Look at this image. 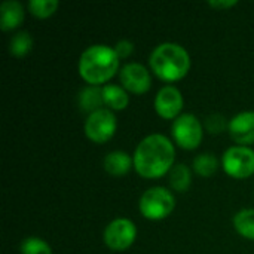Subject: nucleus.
Listing matches in <instances>:
<instances>
[{"label": "nucleus", "mask_w": 254, "mask_h": 254, "mask_svg": "<svg viewBox=\"0 0 254 254\" xmlns=\"http://www.w3.org/2000/svg\"><path fill=\"white\" fill-rule=\"evenodd\" d=\"M134 168L143 179H161L174 167L176 149L162 134H150L140 141L134 152Z\"/></svg>", "instance_id": "f257e3e1"}, {"label": "nucleus", "mask_w": 254, "mask_h": 254, "mask_svg": "<svg viewBox=\"0 0 254 254\" xmlns=\"http://www.w3.org/2000/svg\"><path fill=\"white\" fill-rule=\"evenodd\" d=\"M119 68V57L115 48L107 45H92L79 58V74L91 86H98L110 80Z\"/></svg>", "instance_id": "f03ea898"}, {"label": "nucleus", "mask_w": 254, "mask_h": 254, "mask_svg": "<svg viewBox=\"0 0 254 254\" xmlns=\"http://www.w3.org/2000/svg\"><path fill=\"white\" fill-rule=\"evenodd\" d=\"M149 64L161 80L177 82L189 73L190 55L182 45L165 42L152 51Z\"/></svg>", "instance_id": "7ed1b4c3"}, {"label": "nucleus", "mask_w": 254, "mask_h": 254, "mask_svg": "<svg viewBox=\"0 0 254 254\" xmlns=\"http://www.w3.org/2000/svg\"><path fill=\"white\" fill-rule=\"evenodd\" d=\"M176 207L174 195L165 188L156 186L146 190L138 202L140 213L149 220H162L168 217Z\"/></svg>", "instance_id": "20e7f679"}, {"label": "nucleus", "mask_w": 254, "mask_h": 254, "mask_svg": "<svg viewBox=\"0 0 254 254\" xmlns=\"http://www.w3.org/2000/svg\"><path fill=\"white\" fill-rule=\"evenodd\" d=\"M225 173L234 179H247L254 174V150L249 146H232L222 158Z\"/></svg>", "instance_id": "39448f33"}, {"label": "nucleus", "mask_w": 254, "mask_h": 254, "mask_svg": "<svg viewBox=\"0 0 254 254\" xmlns=\"http://www.w3.org/2000/svg\"><path fill=\"white\" fill-rule=\"evenodd\" d=\"M171 132H173L176 143L182 149H186V150L196 149L201 144L202 137H204L202 124L192 113H185V115H180L177 119H174Z\"/></svg>", "instance_id": "423d86ee"}, {"label": "nucleus", "mask_w": 254, "mask_h": 254, "mask_svg": "<svg viewBox=\"0 0 254 254\" xmlns=\"http://www.w3.org/2000/svg\"><path fill=\"white\" fill-rule=\"evenodd\" d=\"M118 121L115 113L110 109H100L88 116L85 121V134L86 137L97 143H107L116 132Z\"/></svg>", "instance_id": "0eeeda50"}, {"label": "nucleus", "mask_w": 254, "mask_h": 254, "mask_svg": "<svg viewBox=\"0 0 254 254\" xmlns=\"http://www.w3.org/2000/svg\"><path fill=\"white\" fill-rule=\"evenodd\" d=\"M137 238V228L129 219H115L107 225L103 234L104 244L113 252L129 249Z\"/></svg>", "instance_id": "6e6552de"}, {"label": "nucleus", "mask_w": 254, "mask_h": 254, "mask_svg": "<svg viewBox=\"0 0 254 254\" xmlns=\"http://www.w3.org/2000/svg\"><path fill=\"white\" fill-rule=\"evenodd\" d=\"M119 80L122 88L132 94H144L152 86V76L149 70L140 63L125 64L119 71Z\"/></svg>", "instance_id": "1a4fd4ad"}, {"label": "nucleus", "mask_w": 254, "mask_h": 254, "mask_svg": "<svg viewBox=\"0 0 254 254\" xmlns=\"http://www.w3.org/2000/svg\"><path fill=\"white\" fill-rule=\"evenodd\" d=\"M183 95L179 88L167 85L155 97V110L162 119H177L183 109Z\"/></svg>", "instance_id": "9d476101"}, {"label": "nucleus", "mask_w": 254, "mask_h": 254, "mask_svg": "<svg viewBox=\"0 0 254 254\" xmlns=\"http://www.w3.org/2000/svg\"><path fill=\"white\" fill-rule=\"evenodd\" d=\"M229 134L238 146L254 143V112H241L229 121Z\"/></svg>", "instance_id": "9b49d317"}, {"label": "nucleus", "mask_w": 254, "mask_h": 254, "mask_svg": "<svg viewBox=\"0 0 254 254\" xmlns=\"http://www.w3.org/2000/svg\"><path fill=\"white\" fill-rule=\"evenodd\" d=\"M24 21V6L18 0H6L0 4V28L3 31L19 27Z\"/></svg>", "instance_id": "f8f14e48"}, {"label": "nucleus", "mask_w": 254, "mask_h": 254, "mask_svg": "<svg viewBox=\"0 0 254 254\" xmlns=\"http://www.w3.org/2000/svg\"><path fill=\"white\" fill-rule=\"evenodd\" d=\"M131 167H134V159L127 152L115 150L104 158V170L112 176H125L129 173Z\"/></svg>", "instance_id": "ddd939ff"}, {"label": "nucleus", "mask_w": 254, "mask_h": 254, "mask_svg": "<svg viewBox=\"0 0 254 254\" xmlns=\"http://www.w3.org/2000/svg\"><path fill=\"white\" fill-rule=\"evenodd\" d=\"M104 104L103 100V88L100 86H86L79 92V107L85 113H94Z\"/></svg>", "instance_id": "4468645a"}, {"label": "nucleus", "mask_w": 254, "mask_h": 254, "mask_svg": "<svg viewBox=\"0 0 254 254\" xmlns=\"http://www.w3.org/2000/svg\"><path fill=\"white\" fill-rule=\"evenodd\" d=\"M103 100H104V104L109 109H112V110H124V109L128 107L129 95L122 86L107 83V85L103 86Z\"/></svg>", "instance_id": "2eb2a0df"}, {"label": "nucleus", "mask_w": 254, "mask_h": 254, "mask_svg": "<svg viewBox=\"0 0 254 254\" xmlns=\"http://www.w3.org/2000/svg\"><path fill=\"white\" fill-rule=\"evenodd\" d=\"M192 183V173L186 164H177L170 171V185L174 190L183 193Z\"/></svg>", "instance_id": "dca6fc26"}, {"label": "nucleus", "mask_w": 254, "mask_h": 254, "mask_svg": "<svg viewBox=\"0 0 254 254\" xmlns=\"http://www.w3.org/2000/svg\"><path fill=\"white\" fill-rule=\"evenodd\" d=\"M234 228L235 231L247 238L254 241V210L253 208H244L238 211L234 217Z\"/></svg>", "instance_id": "f3484780"}, {"label": "nucleus", "mask_w": 254, "mask_h": 254, "mask_svg": "<svg viewBox=\"0 0 254 254\" xmlns=\"http://www.w3.org/2000/svg\"><path fill=\"white\" fill-rule=\"evenodd\" d=\"M193 170L198 176L211 177L219 170V161L213 153H201L193 159Z\"/></svg>", "instance_id": "a211bd4d"}, {"label": "nucleus", "mask_w": 254, "mask_h": 254, "mask_svg": "<svg viewBox=\"0 0 254 254\" xmlns=\"http://www.w3.org/2000/svg\"><path fill=\"white\" fill-rule=\"evenodd\" d=\"M33 48V37L30 36L28 31H19L16 33L10 42H9V52L13 55V57H25Z\"/></svg>", "instance_id": "6ab92c4d"}, {"label": "nucleus", "mask_w": 254, "mask_h": 254, "mask_svg": "<svg viewBox=\"0 0 254 254\" xmlns=\"http://www.w3.org/2000/svg\"><path fill=\"white\" fill-rule=\"evenodd\" d=\"M60 3L58 0H30L28 10L37 18H49L55 13Z\"/></svg>", "instance_id": "aec40b11"}, {"label": "nucleus", "mask_w": 254, "mask_h": 254, "mask_svg": "<svg viewBox=\"0 0 254 254\" xmlns=\"http://www.w3.org/2000/svg\"><path fill=\"white\" fill-rule=\"evenodd\" d=\"M21 254H52V250L46 241L37 237H28L21 243Z\"/></svg>", "instance_id": "412c9836"}, {"label": "nucleus", "mask_w": 254, "mask_h": 254, "mask_svg": "<svg viewBox=\"0 0 254 254\" xmlns=\"http://www.w3.org/2000/svg\"><path fill=\"white\" fill-rule=\"evenodd\" d=\"M226 127H229V124L226 122L225 116L219 115V113H214V115H210L207 119H205V128L207 131H210L211 134H220L226 129Z\"/></svg>", "instance_id": "4be33fe9"}, {"label": "nucleus", "mask_w": 254, "mask_h": 254, "mask_svg": "<svg viewBox=\"0 0 254 254\" xmlns=\"http://www.w3.org/2000/svg\"><path fill=\"white\" fill-rule=\"evenodd\" d=\"M115 52L119 58H128L134 52V43L129 40H119L115 46Z\"/></svg>", "instance_id": "5701e85b"}, {"label": "nucleus", "mask_w": 254, "mask_h": 254, "mask_svg": "<svg viewBox=\"0 0 254 254\" xmlns=\"http://www.w3.org/2000/svg\"><path fill=\"white\" fill-rule=\"evenodd\" d=\"M238 1L237 0H220V1H210L208 4L211 6V7H214V9H228V7H232V6H235Z\"/></svg>", "instance_id": "b1692460"}]
</instances>
